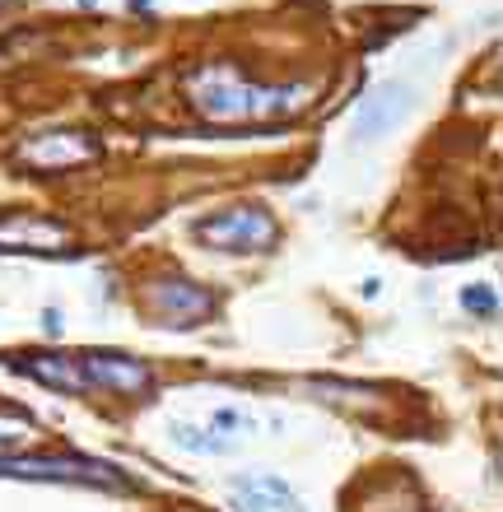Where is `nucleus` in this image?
Segmentation results:
<instances>
[{
    "label": "nucleus",
    "instance_id": "1",
    "mask_svg": "<svg viewBox=\"0 0 503 512\" xmlns=\"http://www.w3.org/2000/svg\"><path fill=\"white\" fill-rule=\"evenodd\" d=\"M191 108L210 122H266V117H294L308 108L303 84H252L233 66H205L191 75Z\"/></svg>",
    "mask_w": 503,
    "mask_h": 512
},
{
    "label": "nucleus",
    "instance_id": "2",
    "mask_svg": "<svg viewBox=\"0 0 503 512\" xmlns=\"http://www.w3.org/2000/svg\"><path fill=\"white\" fill-rule=\"evenodd\" d=\"M196 238L210 243L215 252H271L275 238H280V224H275V215L261 210V205H238V210L201 219V224H196Z\"/></svg>",
    "mask_w": 503,
    "mask_h": 512
},
{
    "label": "nucleus",
    "instance_id": "3",
    "mask_svg": "<svg viewBox=\"0 0 503 512\" xmlns=\"http://www.w3.org/2000/svg\"><path fill=\"white\" fill-rule=\"evenodd\" d=\"M0 475H19V480H66V485H103V489L126 485L108 461H84V457H0Z\"/></svg>",
    "mask_w": 503,
    "mask_h": 512
},
{
    "label": "nucleus",
    "instance_id": "4",
    "mask_svg": "<svg viewBox=\"0 0 503 512\" xmlns=\"http://www.w3.org/2000/svg\"><path fill=\"white\" fill-rule=\"evenodd\" d=\"M145 308L159 317V326H196L201 317L215 312V294H205L191 280H159L145 294Z\"/></svg>",
    "mask_w": 503,
    "mask_h": 512
},
{
    "label": "nucleus",
    "instance_id": "5",
    "mask_svg": "<svg viewBox=\"0 0 503 512\" xmlns=\"http://www.w3.org/2000/svg\"><path fill=\"white\" fill-rule=\"evenodd\" d=\"M84 373V391H117V396H140L150 391L154 373L131 354H75Z\"/></svg>",
    "mask_w": 503,
    "mask_h": 512
},
{
    "label": "nucleus",
    "instance_id": "6",
    "mask_svg": "<svg viewBox=\"0 0 503 512\" xmlns=\"http://www.w3.org/2000/svg\"><path fill=\"white\" fill-rule=\"evenodd\" d=\"M410 108H415V89L410 84H378L373 94L359 103V112H354V135L359 140H382L387 131H396V126L410 117Z\"/></svg>",
    "mask_w": 503,
    "mask_h": 512
},
{
    "label": "nucleus",
    "instance_id": "7",
    "mask_svg": "<svg viewBox=\"0 0 503 512\" xmlns=\"http://www.w3.org/2000/svg\"><path fill=\"white\" fill-rule=\"evenodd\" d=\"M94 154H98V145L80 131H47V135H33L28 145H19V163L38 168V173L75 168V163H89Z\"/></svg>",
    "mask_w": 503,
    "mask_h": 512
},
{
    "label": "nucleus",
    "instance_id": "8",
    "mask_svg": "<svg viewBox=\"0 0 503 512\" xmlns=\"http://www.w3.org/2000/svg\"><path fill=\"white\" fill-rule=\"evenodd\" d=\"M70 229L47 215H0V247L5 252H66Z\"/></svg>",
    "mask_w": 503,
    "mask_h": 512
},
{
    "label": "nucleus",
    "instance_id": "9",
    "mask_svg": "<svg viewBox=\"0 0 503 512\" xmlns=\"http://www.w3.org/2000/svg\"><path fill=\"white\" fill-rule=\"evenodd\" d=\"M229 499L238 512H308L299 503V494L280 480V475L261 471V475H238L229 485Z\"/></svg>",
    "mask_w": 503,
    "mask_h": 512
},
{
    "label": "nucleus",
    "instance_id": "10",
    "mask_svg": "<svg viewBox=\"0 0 503 512\" xmlns=\"http://www.w3.org/2000/svg\"><path fill=\"white\" fill-rule=\"evenodd\" d=\"M10 368L28 373V378L47 382V387H61V391H84V373H80V359H56V354H19Z\"/></svg>",
    "mask_w": 503,
    "mask_h": 512
},
{
    "label": "nucleus",
    "instance_id": "11",
    "mask_svg": "<svg viewBox=\"0 0 503 512\" xmlns=\"http://www.w3.org/2000/svg\"><path fill=\"white\" fill-rule=\"evenodd\" d=\"M168 438H173V447L196 452V457H229L233 452V443H224L215 429H205V424H187V419L168 424Z\"/></svg>",
    "mask_w": 503,
    "mask_h": 512
},
{
    "label": "nucleus",
    "instance_id": "12",
    "mask_svg": "<svg viewBox=\"0 0 503 512\" xmlns=\"http://www.w3.org/2000/svg\"><path fill=\"white\" fill-rule=\"evenodd\" d=\"M462 308L476 312V317H494V312H499V298H494L490 284H466V289H462Z\"/></svg>",
    "mask_w": 503,
    "mask_h": 512
},
{
    "label": "nucleus",
    "instance_id": "13",
    "mask_svg": "<svg viewBox=\"0 0 503 512\" xmlns=\"http://www.w3.org/2000/svg\"><path fill=\"white\" fill-rule=\"evenodd\" d=\"M42 326H47V331H52V336H56V331H61V317H56V312L47 308V312H42Z\"/></svg>",
    "mask_w": 503,
    "mask_h": 512
},
{
    "label": "nucleus",
    "instance_id": "14",
    "mask_svg": "<svg viewBox=\"0 0 503 512\" xmlns=\"http://www.w3.org/2000/svg\"><path fill=\"white\" fill-rule=\"evenodd\" d=\"M80 5H94V0H80Z\"/></svg>",
    "mask_w": 503,
    "mask_h": 512
}]
</instances>
